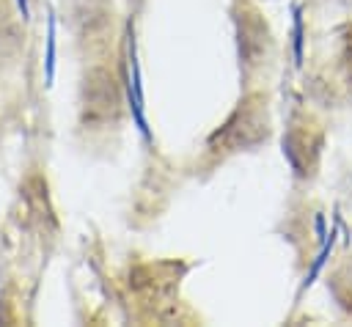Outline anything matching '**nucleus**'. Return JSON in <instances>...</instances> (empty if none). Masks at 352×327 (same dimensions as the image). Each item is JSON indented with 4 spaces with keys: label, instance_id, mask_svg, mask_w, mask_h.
I'll use <instances>...</instances> for the list:
<instances>
[{
    "label": "nucleus",
    "instance_id": "obj_1",
    "mask_svg": "<svg viewBox=\"0 0 352 327\" xmlns=\"http://www.w3.org/2000/svg\"><path fill=\"white\" fill-rule=\"evenodd\" d=\"M47 25L50 27H47V60H44V66H47V82H52V77H55V19L50 16Z\"/></svg>",
    "mask_w": 352,
    "mask_h": 327
},
{
    "label": "nucleus",
    "instance_id": "obj_2",
    "mask_svg": "<svg viewBox=\"0 0 352 327\" xmlns=\"http://www.w3.org/2000/svg\"><path fill=\"white\" fill-rule=\"evenodd\" d=\"M294 55H297V63L302 58V19H300V11L294 14Z\"/></svg>",
    "mask_w": 352,
    "mask_h": 327
},
{
    "label": "nucleus",
    "instance_id": "obj_3",
    "mask_svg": "<svg viewBox=\"0 0 352 327\" xmlns=\"http://www.w3.org/2000/svg\"><path fill=\"white\" fill-rule=\"evenodd\" d=\"M16 5H19V11H22V16H28V0H16Z\"/></svg>",
    "mask_w": 352,
    "mask_h": 327
}]
</instances>
